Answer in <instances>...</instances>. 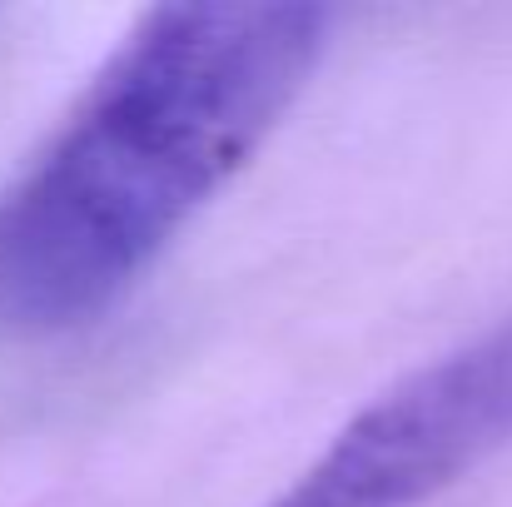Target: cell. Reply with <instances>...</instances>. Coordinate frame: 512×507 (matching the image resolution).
Listing matches in <instances>:
<instances>
[{
	"label": "cell",
	"mask_w": 512,
	"mask_h": 507,
	"mask_svg": "<svg viewBox=\"0 0 512 507\" xmlns=\"http://www.w3.org/2000/svg\"><path fill=\"white\" fill-rule=\"evenodd\" d=\"M319 5H165L0 199V319L105 314L299 100Z\"/></svg>",
	"instance_id": "1"
},
{
	"label": "cell",
	"mask_w": 512,
	"mask_h": 507,
	"mask_svg": "<svg viewBox=\"0 0 512 507\" xmlns=\"http://www.w3.org/2000/svg\"><path fill=\"white\" fill-rule=\"evenodd\" d=\"M512 443V319L363 408L274 507H418Z\"/></svg>",
	"instance_id": "2"
}]
</instances>
